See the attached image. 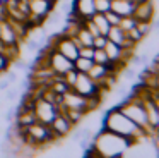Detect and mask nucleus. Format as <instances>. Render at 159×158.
I'll return each instance as SVG.
<instances>
[{
	"instance_id": "12",
	"label": "nucleus",
	"mask_w": 159,
	"mask_h": 158,
	"mask_svg": "<svg viewBox=\"0 0 159 158\" xmlns=\"http://www.w3.org/2000/svg\"><path fill=\"white\" fill-rule=\"evenodd\" d=\"M134 0H111V10L116 12L118 16L125 17V16H132L134 12Z\"/></svg>"
},
{
	"instance_id": "30",
	"label": "nucleus",
	"mask_w": 159,
	"mask_h": 158,
	"mask_svg": "<svg viewBox=\"0 0 159 158\" xmlns=\"http://www.w3.org/2000/svg\"><path fill=\"white\" fill-rule=\"evenodd\" d=\"M156 88L159 89V74H156Z\"/></svg>"
},
{
	"instance_id": "20",
	"label": "nucleus",
	"mask_w": 159,
	"mask_h": 158,
	"mask_svg": "<svg viewBox=\"0 0 159 158\" xmlns=\"http://www.w3.org/2000/svg\"><path fill=\"white\" fill-rule=\"evenodd\" d=\"M77 74H79V72H77L75 69H70V71H67L65 74H63V81H65L70 88H72L74 82H75V79H77Z\"/></svg>"
},
{
	"instance_id": "13",
	"label": "nucleus",
	"mask_w": 159,
	"mask_h": 158,
	"mask_svg": "<svg viewBox=\"0 0 159 158\" xmlns=\"http://www.w3.org/2000/svg\"><path fill=\"white\" fill-rule=\"evenodd\" d=\"M91 21H93V22H94V26L98 27L99 34H104V36H106L108 29H110V22L106 21L104 14H101V12H94L93 16H91Z\"/></svg>"
},
{
	"instance_id": "16",
	"label": "nucleus",
	"mask_w": 159,
	"mask_h": 158,
	"mask_svg": "<svg viewBox=\"0 0 159 158\" xmlns=\"http://www.w3.org/2000/svg\"><path fill=\"white\" fill-rule=\"evenodd\" d=\"M93 62L94 64H101V65H110V58H108L106 52L103 48H94V53H93Z\"/></svg>"
},
{
	"instance_id": "33",
	"label": "nucleus",
	"mask_w": 159,
	"mask_h": 158,
	"mask_svg": "<svg viewBox=\"0 0 159 158\" xmlns=\"http://www.w3.org/2000/svg\"><path fill=\"white\" fill-rule=\"evenodd\" d=\"M52 2H55V3H57V0H52Z\"/></svg>"
},
{
	"instance_id": "28",
	"label": "nucleus",
	"mask_w": 159,
	"mask_h": 158,
	"mask_svg": "<svg viewBox=\"0 0 159 158\" xmlns=\"http://www.w3.org/2000/svg\"><path fill=\"white\" fill-rule=\"evenodd\" d=\"M9 86H11V81H9V79L4 76V79L0 81V91H7V89H9Z\"/></svg>"
},
{
	"instance_id": "23",
	"label": "nucleus",
	"mask_w": 159,
	"mask_h": 158,
	"mask_svg": "<svg viewBox=\"0 0 159 158\" xmlns=\"http://www.w3.org/2000/svg\"><path fill=\"white\" fill-rule=\"evenodd\" d=\"M137 29H139V33L145 38L149 33H151L152 26H151V22H137Z\"/></svg>"
},
{
	"instance_id": "3",
	"label": "nucleus",
	"mask_w": 159,
	"mask_h": 158,
	"mask_svg": "<svg viewBox=\"0 0 159 158\" xmlns=\"http://www.w3.org/2000/svg\"><path fill=\"white\" fill-rule=\"evenodd\" d=\"M33 112L36 115V120L43 124H50L53 120V117L58 113V106L52 101H46L43 98H36L33 101Z\"/></svg>"
},
{
	"instance_id": "18",
	"label": "nucleus",
	"mask_w": 159,
	"mask_h": 158,
	"mask_svg": "<svg viewBox=\"0 0 159 158\" xmlns=\"http://www.w3.org/2000/svg\"><path fill=\"white\" fill-rule=\"evenodd\" d=\"M94 9H96V12H108V10L111 9V0H94Z\"/></svg>"
},
{
	"instance_id": "5",
	"label": "nucleus",
	"mask_w": 159,
	"mask_h": 158,
	"mask_svg": "<svg viewBox=\"0 0 159 158\" xmlns=\"http://www.w3.org/2000/svg\"><path fill=\"white\" fill-rule=\"evenodd\" d=\"M48 126H50V129H52V132L55 134L57 139H63V137L69 136L70 131L74 129V126L70 124V120L67 119L63 113H60V112L53 117V120L48 124Z\"/></svg>"
},
{
	"instance_id": "29",
	"label": "nucleus",
	"mask_w": 159,
	"mask_h": 158,
	"mask_svg": "<svg viewBox=\"0 0 159 158\" xmlns=\"http://www.w3.org/2000/svg\"><path fill=\"white\" fill-rule=\"evenodd\" d=\"M151 26H152V29H154V31L159 29V17H156V19L151 21Z\"/></svg>"
},
{
	"instance_id": "17",
	"label": "nucleus",
	"mask_w": 159,
	"mask_h": 158,
	"mask_svg": "<svg viewBox=\"0 0 159 158\" xmlns=\"http://www.w3.org/2000/svg\"><path fill=\"white\" fill-rule=\"evenodd\" d=\"M118 26L127 33L128 29H132V27L137 26V21L134 19V16H125V17H121V19H120V24H118Z\"/></svg>"
},
{
	"instance_id": "8",
	"label": "nucleus",
	"mask_w": 159,
	"mask_h": 158,
	"mask_svg": "<svg viewBox=\"0 0 159 158\" xmlns=\"http://www.w3.org/2000/svg\"><path fill=\"white\" fill-rule=\"evenodd\" d=\"M0 41L5 45H19L17 34L7 19H0Z\"/></svg>"
},
{
	"instance_id": "22",
	"label": "nucleus",
	"mask_w": 159,
	"mask_h": 158,
	"mask_svg": "<svg viewBox=\"0 0 159 158\" xmlns=\"http://www.w3.org/2000/svg\"><path fill=\"white\" fill-rule=\"evenodd\" d=\"M94 53V47H87V45H82L79 48V57H86V58H93Z\"/></svg>"
},
{
	"instance_id": "31",
	"label": "nucleus",
	"mask_w": 159,
	"mask_h": 158,
	"mask_svg": "<svg viewBox=\"0 0 159 158\" xmlns=\"http://www.w3.org/2000/svg\"><path fill=\"white\" fill-rule=\"evenodd\" d=\"M140 2H145V0H134V3H140Z\"/></svg>"
},
{
	"instance_id": "15",
	"label": "nucleus",
	"mask_w": 159,
	"mask_h": 158,
	"mask_svg": "<svg viewBox=\"0 0 159 158\" xmlns=\"http://www.w3.org/2000/svg\"><path fill=\"white\" fill-rule=\"evenodd\" d=\"M77 38H79V41L82 45H87V47H93V40H94V36L89 33V31L86 29V27L80 24V27H79V31H77V34H75Z\"/></svg>"
},
{
	"instance_id": "10",
	"label": "nucleus",
	"mask_w": 159,
	"mask_h": 158,
	"mask_svg": "<svg viewBox=\"0 0 159 158\" xmlns=\"http://www.w3.org/2000/svg\"><path fill=\"white\" fill-rule=\"evenodd\" d=\"M87 76H89L91 79H93L94 82H96L98 86L101 84V82L104 81V79L108 77V76L111 74V67L110 65H101V64H93V67L89 69V71L86 72Z\"/></svg>"
},
{
	"instance_id": "34",
	"label": "nucleus",
	"mask_w": 159,
	"mask_h": 158,
	"mask_svg": "<svg viewBox=\"0 0 159 158\" xmlns=\"http://www.w3.org/2000/svg\"><path fill=\"white\" fill-rule=\"evenodd\" d=\"M57 2H58V0H57Z\"/></svg>"
},
{
	"instance_id": "6",
	"label": "nucleus",
	"mask_w": 159,
	"mask_h": 158,
	"mask_svg": "<svg viewBox=\"0 0 159 158\" xmlns=\"http://www.w3.org/2000/svg\"><path fill=\"white\" fill-rule=\"evenodd\" d=\"M154 12H156L154 0H145V2L135 3L132 16L137 22H151L154 19Z\"/></svg>"
},
{
	"instance_id": "24",
	"label": "nucleus",
	"mask_w": 159,
	"mask_h": 158,
	"mask_svg": "<svg viewBox=\"0 0 159 158\" xmlns=\"http://www.w3.org/2000/svg\"><path fill=\"white\" fill-rule=\"evenodd\" d=\"M106 40L108 38L104 36V34H98V36H94V40H93V47L94 48H103L104 43H106Z\"/></svg>"
},
{
	"instance_id": "9",
	"label": "nucleus",
	"mask_w": 159,
	"mask_h": 158,
	"mask_svg": "<svg viewBox=\"0 0 159 158\" xmlns=\"http://www.w3.org/2000/svg\"><path fill=\"white\" fill-rule=\"evenodd\" d=\"M72 10L80 19H87V17H91L96 12L94 0H72Z\"/></svg>"
},
{
	"instance_id": "26",
	"label": "nucleus",
	"mask_w": 159,
	"mask_h": 158,
	"mask_svg": "<svg viewBox=\"0 0 159 158\" xmlns=\"http://www.w3.org/2000/svg\"><path fill=\"white\" fill-rule=\"evenodd\" d=\"M16 110H17V106H11V108L7 110V113H5V120H7V122H14V119H16Z\"/></svg>"
},
{
	"instance_id": "1",
	"label": "nucleus",
	"mask_w": 159,
	"mask_h": 158,
	"mask_svg": "<svg viewBox=\"0 0 159 158\" xmlns=\"http://www.w3.org/2000/svg\"><path fill=\"white\" fill-rule=\"evenodd\" d=\"M101 129L111 131V132L125 137L130 146H135V144H139L144 137H147V132H145L142 127H139L135 122H132L118 106L110 108L106 112V115H104V119H103V124H101Z\"/></svg>"
},
{
	"instance_id": "21",
	"label": "nucleus",
	"mask_w": 159,
	"mask_h": 158,
	"mask_svg": "<svg viewBox=\"0 0 159 158\" xmlns=\"http://www.w3.org/2000/svg\"><path fill=\"white\" fill-rule=\"evenodd\" d=\"M121 74H123V77L127 79V81H132V79H135V76H137V71H135V67H127V65H125V67L121 69Z\"/></svg>"
},
{
	"instance_id": "25",
	"label": "nucleus",
	"mask_w": 159,
	"mask_h": 158,
	"mask_svg": "<svg viewBox=\"0 0 159 158\" xmlns=\"http://www.w3.org/2000/svg\"><path fill=\"white\" fill-rule=\"evenodd\" d=\"M9 65H11V60H9V58H5L4 55L0 53V74L7 71V67H9Z\"/></svg>"
},
{
	"instance_id": "11",
	"label": "nucleus",
	"mask_w": 159,
	"mask_h": 158,
	"mask_svg": "<svg viewBox=\"0 0 159 158\" xmlns=\"http://www.w3.org/2000/svg\"><path fill=\"white\" fill-rule=\"evenodd\" d=\"M142 103H144V108H145V115H147L149 126H151L152 129L159 127V108L154 105V101H152L151 98H144V100H142Z\"/></svg>"
},
{
	"instance_id": "4",
	"label": "nucleus",
	"mask_w": 159,
	"mask_h": 158,
	"mask_svg": "<svg viewBox=\"0 0 159 158\" xmlns=\"http://www.w3.org/2000/svg\"><path fill=\"white\" fill-rule=\"evenodd\" d=\"M72 89L77 91L79 95L86 96V98L96 95V93H101L99 88H98V84L86 74V72H79V74H77V79H75V82H74Z\"/></svg>"
},
{
	"instance_id": "27",
	"label": "nucleus",
	"mask_w": 159,
	"mask_h": 158,
	"mask_svg": "<svg viewBox=\"0 0 159 158\" xmlns=\"http://www.w3.org/2000/svg\"><path fill=\"white\" fill-rule=\"evenodd\" d=\"M19 95V89L14 88V89H7V95H5V98H7V101H14L16 98H17Z\"/></svg>"
},
{
	"instance_id": "32",
	"label": "nucleus",
	"mask_w": 159,
	"mask_h": 158,
	"mask_svg": "<svg viewBox=\"0 0 159 158\" xmlns=\"http://www.w3.org/2000/svg\"><path fill=\"white\" fill-rule=\"evenodd\" d=\"M7 2H9V0H0V3H4V5H5Z\"/></svg>"
},
{
	"instance_id": "19",
	"label": "nucleus",
	"mask_w": 159,
	"mask_h": 158,
	"mask_svg": "<svg viewBox=\"0 0 159 158\" xmlns=\"http://www.w3.org/2000/svg\"><path fill=\"white\" fill-rule=\"evenodd\" d=\"M104 17H106V21L110 22V26H118L120 24V19L121 16H118L116 12H113V10H108V12H104Z\"/></svg>"
},
{
	"instance_id": "14",
	"label": "nucleus",
	"mask_w": 159,
	"mask_h": 158,
	"mask_svg": "<svg viewBox=\"0 0 159 158\" xmlns=\"http://www.w3.org/2000/svg\"><path fill=\"white\" fill-rule=\"evenodd\" d=\"M93 58H86V57H77L74 60V69L77 72H87L91 67H93Z\"/></svg>"
},
{
	"instance_id": "2",
	"label": "nucleus",
	"mask_w": 159,
	"mask_h": 158,
	"mask_svg": "<svg viewBox=\"0 0 159 158\" xmlns=\"http://www.w3.org/2000/svg\"><path fill=\"white\" fill-rule=\"evenodd\" d=\"M118 108H120L121 112L132 120V122H135L139 127H142V129L147 132V136H152V134H154V129H152V127L149 126V122H147V115H145L144 103H142V100L139 98L134 91L128 93V100L123 101V103H120Z\"/></svg>"
},
{
	"instance_id": "7",
	"label": "nucleus",
	"mask_w": 159,
	"mask_h": 158,
	"mask_svg": "<svg viewBox=\"0 0 159 158\" xmlns=\"http://www.w3.org/2000/svg\"><path fill=\"white\" fill-rule=\"evenodd\" d=\"M106 38L110 41H113V43L123 47V48H135L137 47V45H132L130 41L127 40V33H125L120 26H110V29H108V33H106Z\"/></svg>"
}]
</instances>
